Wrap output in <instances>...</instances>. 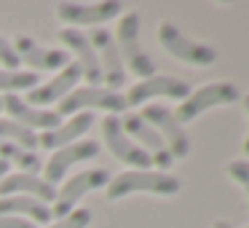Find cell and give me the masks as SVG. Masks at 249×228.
Returning a JSON list of instances; mask_svg holds the SVG:
<instances>
[{
    "label": "cell",
    "instance_id": "obj_1",
    "mask_svg": "<svg viewBox=\"0 0 249 228\" xmlns=\"http://www.w3.org/2000/svg\"><path fill=\"white\" fill-rule=\"evenodd\" d=\"M131 193H150V196H177L179 180L169 172L158 169H126L121 174H113L105 188L107 201H121Z\"/></svg>",
    "mask_w": 249,
    "mask_h": 228
},
{
    "label": "cell",
    "instance_id": "obj_2",
    "mask_svg": "<svg viewBox=\"0 0 249 228\" xmlns=\"http://www.w3.org/2000/svg\"><path fill=\"white\" fill-rule=\"evenodd\" d=\"M115 46H118V54L124 59L126 73H134L140 81L156 76V62L147 57V51L140 46V14H121L118 24H115Z\"/></svg>",
    "mask_w": 249,
    "mask_h": 228
},
{
    "label": "cell",
    "instance_id": "obj_3",
    "mask_svg": "<svg viewBox=\"0 0 249 228\" xmlns=\"http://www.w3.org/2000/svg\"><path fill=\"white\" fill-rule=\"evenodd\" d=\"M94 110H105L107 115H121V113L129 110V105H126V99L121 92H113V89H107V86H89L86 83V86L72 89V92L59 102L56 113H59L62 118H70V115H75V113H94Z\"/></svg>",
    "mask_w": 249,
    "mask_h": 228
},
{
    "label": "cell",
    "instance_id": "obj_4",
    "mask_svg": "<svg viewBox=\"0 0 249 228\" xmlns=\"http://www.w3.org/2000/svg\"><path fill=\"white\" fill-rule=\"evenodd\" d=\"M238 99H241V92H238L236 83H231V81L206 83V86L190 92L188 97L177 105L174 118H177L179 124H190V121H196L198 115H204L206 110H212V108H228V105H236Z\"/></svg>",
    "mask_w": 249,
    "mask_h": 228
},
{
    "label": "cell",
    "instance_id": "obj_5",
    "mask_svg": "<svg viewBox=\"0 0 249 228\" xmlns=\"http://www.w3.org/2000/svg\"><path fill=\"white\" fill-rule=\"evenodd\" d=\"M158 43L163 46L169 57H174L177 62H185L190 67H209L217 62V51L206 43H198V40H190L188 35H182V30L172 22H161L156 30Z\"/></svg>",
    "mask_w": 249,
    "mask_h": 228
},
{
    "label": "cell",
    "instance_id": "obj_6",
    "mask_svg": "<svg viewBox=\"0 0 249 228\" xmlns=\"http://www.w3.org/2000/svg\"><path fill=\"white\" fill-rule=\"evenodd\" d=\"M107 183H110V172L102 169V167L83 169V172L72 174V177H65L62 185L56 188L54 204H51V215H54V220L56 217L70 215L83 196L91 193V190H97V188H107Z\"/></svg>",
    "mask_w": 249,
    "mask_h": 228
},
{
    "label": "cell",
    "instance_id": "obj_7",
    "mask_svg": "<svg viewBox=\"0 0 249 228\" xmlns=\"http://www.w3.org/2000/svg\"><path fill=\"white\" fill-rule=\"evenodd\" d=\"M124 14V6L118 0H102V3H59L56 17L65 27L83 30V27H105L107 22L118 19Z\"/></svg>",
    "mask_w": 249,
    "mask_h": 228
},
{
    "label": "cell",
    "instance_id": "obj_8",
    "mask_svg": "<svg viewBox=\"0 0 249 228\" xmlns=\"http://www.w3.org/2000/svg\"><path fill=\"white\" fill-rule=\"evenodd\" d=\"M140 115L158 132V134H161L163 145H166L169 153H172L174 161H177V158H188V156H190L188 132H185V126L179 124L177 118H174V110H172V108L150 102V105H145V108H142Z\"/></svg>",
    "mask_w": 249,
    "mask_h": 228
},
{
    "label": "cell",
    "instance_id": "obj_9",
    "mask_svg": "<svg viewBox=\"0 0 249 228\" xmlns=\"http://www.w3.org/2000/svg\"><path fill=\"white\" fill-rule=\"evenodd\" d=\"M121 126H124V132L129 134V140L134 142V145H140L142 151L153 158V167H156L158 172H169V169L174 167V158H172V153L166 151L161 134H158L140 113H126L124 118H121Z\"/></svg>",
    "mask_w": 249,
    "mask_h": 228
},
{
    "label": "cell",
    "instance_id": "obj_10",
    "mask_svg": "<svg viewBox=\"0 0 249 228\" xmlns=\"http://www.w3.org/2000/svg\"><path fill=\"white\" fill-rule=\"evenodd\" d=\"M99 126H102V140H105V145H107V151L113 153L121 164H126L129 169H156L153 167V158L147 156L140 145H134V142L129 140V134L124 132L118 115H105V118L99 121Z\"/></svg>",
    "mask_w": 249,
    "mask_h": 228
},
{
    "label": "cell",
    "instance_id": "obj_11",
    "mask_svg": "<svg viewBox=\"0 0 249 228\" xmlns=\"http://www.w3.org/2000/svg\"><path fill=\"white\" fill-rule=\"evenodd\" d=\"M190 94V86L182 81V78L174 76H150L145 81H137L134 86H129V92L124 94L126 105L129 108H145L150 105V99H179L182 102L185 97Z\"/></svg>",
    "mask_w": 249,
    "mask_h": 228
},
{
    "label": "cell",
    "instance_id": "obj_12",
    "mask_svg": "<svg viewBox=\"0 0 249 228\" xmlns=\"http://www.w3.org/2000/svg\"><path fill=\"white\" fill-rule=\"evenodd\" d=\"M99 151H102V148H99V142H94V140H78V142H70V145L59 148V151H54L43 161V180L51 183V185H59L62 180L67 177L70 167L97 158Z\"/></svg>",
    "mask_w": 249,
    "mask_h": 228
},
{
    "label": "cell",
    "instance_id": "obj_13",
    "mask_svg": "<svg viewBox=\"0 0 249 228\" xmlns=\"http://www.w3.org/2000/svg\"><path fill=\"white\" fill-rule=\"evenodd\" d=\"M91 46L97 51V59H99V70H102V86L118 92L121 86L126 83V67L124 59L118 54V46H115V38L107 27H97L91 30Z\"/></svg>",
    "mask_w": 249,
    "mask_h": 228
},
{
    "label": "cell",
    "instance_id": "obj_14",
    "mask_svg": "<svg viewBox=\"0 0 249 228\" xmlns=\"http://www.w3.org/2000/svg\"><path fill=\"white\" fill-rule=\"evenodd\" d=\"M59 40H62L67 54L75 57L72 62L78 65L83 81H89V86H102V70H99V59H97V51H94V46H91V38H89L83 30L62 27Z\"/></svg>",
    "mask_w": 249,
    "mask_h": 228
},
{
    "label": "cell",
    "instance_id": "obj_15",
    "mask_svg": "<svg viewBox=\"0 0 249 228\" xmlns=\"http://www.w3.org/2000/svg\"><path fill=\"white\" fill-rule=\"evenodd\" d=\"M3 110H6V118L17 121V124L27 126L33 132H49V129H56L62 124V115L51 108H35V105H27L24 97L19 94H3Z\"/></svg>",
    "mask_w": 249,
    "mask_h": 228
},
{
    "label": "cell",
    "instance_id": "obj_16",
    "mask_svg": "<svg viewBox=\"0 0 249 228\" xmlns=\"http://www.w3.org/2000/svg\"><path fill=\"white\" fill-rule=\"evenodd\" d=\"M83 81L81 70H78L75 62H70L67 67H62L54 78H49L46 83H38L33 92H27L24 102L27 105H35V108H49V105H59L72 89H78V83Z\"/></svg>",
    "mask_w": 249,
    "mask_h": 228
},
{
    "label": "cell",
    "instance_id": "obj_17",
    "mask_svg": "<svg viewBox=\"0 0 249 228\" xmlns=\"http://www.w3.org/2000/svg\"><path fill=\"white\" fill-rule=\"evenodd\" d=\"M11 46L19 59L33 67V73H59L62 67L70 65V54L65 49H46V46L35 43L30 35H17Z\"/></svg>",
    "mask_w": 249,
    "mask_h": 228
},
{
    "label": "cell",
    "instance_id": "obj_18",
    "mask_svg": "<svg viewBox=\"0 0 249 228\" xmlns=\"http://www.w3.org/2000/svg\"><path fill=\"white\" fill-rule=\"evenodd\" d=\"M94 113H75L70 115L67 121H62L56 129H49V132H40L38 134V148H46V151H59V148L70 145V142H78L91 132L94 126Z\"/></svg>",
    "mask_w": 249,
    "mask_h": 228
},
{
    "label": "cell",
    "instance_id": "obj_19",
    "mask_svg": "<svg viewBox=\"0 0 249 228\" xmlns=\"http://www.w3.org/2000/svg\"><path fill=\"white\" fill-rule=\"evenodd\" d=\"M0 196H30L43 204H54L56 185L46 183L40 174H24V172H8L0 180Z\"/></svg>",
    "mask_w": 249,
    "mask_h": 228
},
{
    "label": "cell",
    "instance_id": "obj_20",
    "mask_svg": "<svg viewBox=\"0 0 249 228\" xmlns=\"http://www.w3.org/2000/svg\"><path fill=\"white\" fill-rule=\"evenodd\" d=\"M0 215L3 217H22L33 226H49L54 220L51 207L30 196H0Z\"/></svg>",
    "mask_w": 249,
    "mask_h": 228
},
{
    "label": "cell",
    "instance_id": "obj_21",
    "mask_svg": "<svg viewBox=\"0 0 249 228\" xmlns=\"http://www.w3.org/2000/svg\"><path fill=\"white\" fill-rule=\"evenodd\" d=\"M0 161H6L8 167H17L24 174H40L43 172V158L35 151H27L14 142H0Z\"/></svg>",
    "mask_w": 249,
    "mask_h": 228
},
{
    "label": "cell",
    "instance_id": "obj_22",
    "mask_svg": "<svg viewBox=\"0 0 249 228\" xmlns=\"http://www.w3.org/2000/svg\"><path fill=\"white\" fill-rule=\"evenodd\" d=\"M40 83V76L33 70H3L0 67V97L3 94H19V92H33Z\"/></svg>",
    "mask_w": 249,
    "mask_h": 228
},
{
    "label": "cell",
    "instance_id": "obj_23",
    "mask_svg": "<svg viewBox=\"0 0 249 228\" xmlns=\"http://www.w3.org/2000/svg\"><path fill=\"white\" fill-rule=\"evenodd\" d=\"M0 142H14V145L27 148V151H35L38 148V132L27 129L11 118H0Z\"/></svg>",
    "mask_w": 249,
    "mask_h": 228
},
{
    "label": "cell",
    "instance_id": "obj_24",
    "mask_svg": "<svg viewBox=\"0 0 249 228\" xmlns=\"http://www.w3.org/2000/svg\"><path fill=\"white\" fill-rule=\"evenodd\" d=\"M91 220H94L91 209H86V207H75L70 215L56 217V220H51L46 228H89V226H91Z\"/></svg>",
    "mask_w": 249,
    "mask_h": 228
},
{
    "label": "cell",
    "instance_id": "obj_25",
    "mask_svg": "<svg viewBox=\"0 0 249 228\" xmlns=\"http://www.w3.org/2000/svg\"><path fill=\"white\" fill-rule=\"evenodd\" d=\"M225 172L241 185V190L247 193V201H249V158H233V161H228Z\"/></svg>",
    "mask_w": 249,
    "mask_h": 228
},
{
    "label": "cell",
    "instance_id": "obj_26",
    "mask_svg": "<svg viewBox=\"0 0 249 228\" xmlns=\"http://www.w3.org/2000/svg\"><path fill=\"white\" fill-rule=\"evenodd\" d=\"M0 67H3V70H11V73L22 67V59L17 57V51H14L11 40L3 38V35H0Z\"/></svg>",
    "mask_w": 249,
    "mask_h": 228
},
{
    "label": "cell",
    "instance_id": "obj_27",
    "mask_svg": "<svg viewBox=\"0 0 249 228\" xmlns=\"http://www.w3.org/2000/svg\"><path fill=\"white\" fill-rule=\"evenodd\" d=\"M0 228H38L30 220H22V217H3L0 215Z\"/></svg>",
    "mask_w": 249,
    "mask_h": 228
},
{
    "label": "cell",
    "instance_id": "obj_28",
    "mask_svg": "<svg viewBox=\"0 0 249 228\" xmlns=\"http://www.w3.org/2000/svg\"><path fill=\"white\" fill-rule=\"evenodd\" d=\"M241 102H244V110H247V118H249V94H244L241 97ZM244 158H249V129H247V137H244Z\"/></svg>",
    "mask_w": 249,
    "mask_h": 228
},
{
    "label": "cell",
    "instance_id": "obj_29",
    "mask_svg": "<svg viewBox=\"0 0 249 228\" xmlns=\"http://www.w3.org/2000/svg\"><path fill=\"white\" fill-rule=\"evenodd\" d=\"M8 172H11V167H8V164H6V161H0V180L6 177V174H8Z\"/></svg>",
    "mask_w": 249,
    "mask_h": 228
},
{
    "label": "cell",
    "instance_id": "obj_30",
    "mask_svg": "<svg viewBox=\"0 0 249 228\" xmlns=\"http://www.w3.org/2000/svg\"><path fill=\"white\" fill-rule=\"evenodd\" d=\"M212 228H233V226L228 220H214V223H212Z\"/></svg>",
    "mask_w": 249,
    "mask_h": 228
},
{
    "label": "cell",
    "instance_id": "obj_31",
    "mask_svg": "<svg viewBox=\"0 0 249 228\" xmlns=\"http://www.w3.org/2000/svg\"><path fill=\"white\" fill-rule=\"evenodd\" d=\"M0 113H3V99H0Z\"/></svg>",
    "mask_w": 249,
    "mask_h": 228
},
{
    "label": "cell",
    "instance_id": "obj_32",
    "mask_svg": "<svg viewBox=\"0 0 249 228\" xmlns=\"http://www.w3.org/2000/svg\"><path fill=\"white\" fill-rule=\"evenodd\" d=\"M244 228H249V223H247V226H244Z\"/></svg>",
    "mask_w": 249,
    "mask_h": 228
}]
</instances>
